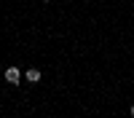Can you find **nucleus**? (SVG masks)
<instances>
[{
	"mask_svg": "<svg viewBox=\"0 0 134 118\" xmlns=\"http://www.w3.org/2000/svg\"><path fill=\"white\" fill-rule=\"evenodd\" d=\"M46 3H48V0H46Z\"/></svg>",
	"mask_w": 134,
	"mask_h": 118,
	"instance_id": "nucleus-4",
	"label": "nucleus"
},
{
	"mask_svg": "<svg viewBox=\"0 0 134 118\" xmlns=\"http://www.w3.org/2000/svg\"><path fill=\"white\" fill-rule=\"evenodd\" d=\"M24 78H27L30 83H38V81L43 78V72H40V70H35V67H30V70H24Z\"/></svg>",
	"mask_w": 134,
	"mask_h": 118,
	"instance_id": "nucleus-2",
	"label": "nucleus"
},
{
	"mask_svg": "<svg viewBox=\"0 0 134 118\" xmlns=\"http://www.w3.org/2000/svg\"><path fill=\"white\" fill-rule=\"evenodd\" d=\"M3 78H5L11 86H19V83H21V70H19V67H8V70L3 72Z\"/></svg>",
	"mask_w": 134,
	"mask_h": 118,
	"instance_id": "nucleus-1",
	"label": "nucleus"
},
{
	"mask_svg": "<svg viewBox=\"0 0 134 118\" xmlns=\"http://www.w3.org/2000/svg\"><path fill=\"white\" fill-rule=\"evenodd\" d=\"M131 115H134V105H131Z\"/></svg>",
	"mask_w": 134,
	"mask_h": 118,
	"instance_id": "nucleus-3",
	"label": "nucleus"
}]
</instances>
